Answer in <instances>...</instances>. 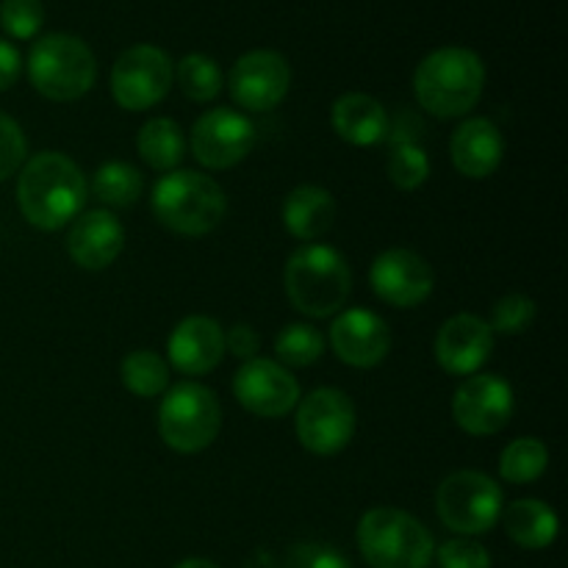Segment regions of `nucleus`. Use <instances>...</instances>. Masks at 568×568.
<instances>
[{
    "label": "nucleus",
    "instance_id": "3",
    "mask_svg": "<svg viewBox=\"0 0 568 568\" xmlns=\"http://www.w3.org/2000/svg\"><path fill=\"white\" fill-rule=\"evenodd\" d=\"M286 292L300 314L314 320L338 314L353 292L347 261L327 244H305L286 264Z\"/></svg>",
    "mask_w": 568,
    "mask_h": 568
},
{
    "label": "nucleus",
    "instance_id": "37",
    "mask_svg": "<svg viewBox=\"0 0 568 568\" xmlns=\"http://www.w3.org/2000/svg\"><path fill=\"white\" fill-rule=\"evenodd\" d=\"M22 72V59L17 48L6 39H0V92L11 89Z\"/></svg>",
    "mask_w": 568,
    "mask_h": 568
},
{
    "label": "nucleus",
    "instance_id": "20",
    "mask_svg": "<svg viewBox=\"0 0 568 568\" xmlns=\"http://www.w3.org/2000/svg\"><path fill=\"white\" fill-rule=\"evenodd\" d=\"M505 139L499 128L488 116H471L449 139V155H453L455 170L471 181L494 175L503 164Z\"/></svg>",
    "mask_w": 568,
    "mask_h": 568
},
{
    "label": "nucleus",
    "instance_id": "33",
    "mask_svg": "<svg viewBox=\"0 0 568 568\" xmlns=\"http://www.w3.org/2000/svg\"><path fill=\"white\" fill-rule=\"evenodd\" d=\"M436 555L442 568H491L488 549L471 538H453V541L442 544Z\"/></svg>",
    "mask_w": 568,
    "mask_h": 568
},
{
    "label": "nucleus",
    "instance_id": "30",
    "mask_svg": "<svg viewBox=\"0 0 568 568\" xmlns=\"http://www.w3.org/2000/svg\"><path fill=\"white\" fill-rule=\"evenodd\" d=\"M325 353V336L314 325H288L277 333L275 355L286 366H311Z\"/></svg>",
    "mask_w": 568,
    "mask_h": 568
},
{
    "label": "nucleus",
    "instance_id": "4",
    "mask_svg": "<svg viewBox=\"0 0 568 568\" xmlns=\"http://www.w3.org/2000/svg\"><path fill=\"white\" fill-rule=\"evenodd\" d=\"M227 197L203 172H170L153 189V214L181 236H205L225 220Z\"/></svg>",
    "mask_w": 568,
    "mask_h": 568
},
{
    "label": "nucleus",
    "instance_id": "18",
    "mask_svg": "<svg viewBox=\"0 0 568 568\" xmlns=\"http://www.w3.org/2000/svg\"><path fill=\"white\" fill-rule=\"evenodd\" d=\"M122 247H125V231H122L120 220L103 209L78 214L70 227V236H67L70 258L89 272H100L114 264Z\"/></svg>",
    "mask_w": 568,
    "mask_h": 568
},
{
    "label": "nucleus",
    "instance_id": "32",
    "mask_svg": "<svg viewBox=\"0 0 568 568\" xmlns=\"http://www.w3.org/2000/svg\"><path fill=\"white\" fill-rule=\"evenodd\" d=\"M536 322V303L525 294H508L494 305L491 331L503 336H519Z\"/></svg>",
    "mask_w": 568,
    "mask_h": 568
},
{
    "label": "nucleus",
    "instance_id": "29",
    "mask_svg": "<svg viewBox=\"0 0 568 568\" xmlns=\"http://www.w3.org/2000/svg\"><path fill=\"white\" fill-rule=\"evenodd\" d=\"M181 92L194 103H209L222 92V70L214 59L203 53L183 55L175 70Z\"/></svg>",
    "mask_w": 568,
    "mask_h": 568
},
{
    "label": "nucleus",
    "instance_id": "23",
    "mask_svg": "<svg viewBox=\"0 0 568 568\" xmlns=\"http://www.w3.org/2000/svg\"><path fill=\"white\" fill-rule=\"evenodd\" d=\"M505 532L525 549H547L558 538V516L541 499H516L503 510Z\"/></svg>",
    "mask_w": 568,
    "mask_h": 568
},
{
    "label": "nucleus",
    "instance_id": "5",
    "mask_svg": "<svg viewBox=\"0 0 568 568\" xmlns=\"http://www.w3.org/2000/svg\"><path fill=\"white\" fill-rule=\"evenodd\" d=\"M358 547L372 568H427L436 555L430 530L399 508H372L361 516Z\"/></svg>",
    "mask_w": 568,
    "mask_h": 568
},
{
    "label": "nucleus",
    "instance_id": "24",
    "mask_svg": "<svg viewBox=\"0 0 568 568\" xmlns=\"http://www.w3.org/2000/svg\"><path fill=\"white\" fill-rule=\"evenodd\" d=\"M139 155L148 161L153 170L172 172L186 155V136H183L181 125L170 116H155L148 120L139 131L136 139Z\"/></svg>",
    "mask_w": 568,
    "mask_h": 568
},
{
    "label": "nucleus",
    "instance_id": "14",
    "mask_svg": "<svg viewBox=\"0 0 568 568\" xmlns=\"http://www.w3.org/2000/svg\"><path fill=\"white\" fill-rule=\"evenodd\" d=\"M231 98L247 111H270L286 98L292 87V70L288 61L275 50H250L233 64Z\"/></svg>",
    "mask_w": 568,
    "mask_h": 568
},
{
    "label": "nucleus",
    "instance_id": "13",
    "mask_svg": "<svg viewBox=\"0 0 568 568\" xmlns=\"http://www.w3.org/2000/svg\"><path fill=\"white\" fill-rule=\"evenodd\" d=\"M233 394L250 414L277 419L297 408L300 383L277 361L253 358L233 377Z\"/></svg>",
    "mask_w": 568,
    "mask_h": 568
},
{
    "label": "nucleus",
    "instance_id": "38",
    "mask_svg": "<svg viewBox=\"0 0 568 568\" xmlns=\"http://www.w3.org/2000/svg\"><path fill=\"white\" fill-rule=\"evenodd\" d=\"M175 568H220V566H214L211 560H203V558H189L183 560V564H178Z\"/></svg>",
    "mask_w": 568,
    "mask_h": 568
},
{
    "label": "nucleus",
    "instance_id": "10",
    "mask_svg": "<svg viewBox=\"0 0 568 568\" xmlns=\"http://www.w3.org/2000/svg\"><path fill=\"white\" fill-rule=\"evenodd\" d=\"M355 405L338 388H316L297 408V438L308 453L336 455L353 442Z\"/></svg>",
    "mask_w": 568,
    "mask_h": 568
},
{
    "label": "nucleus",
    "instance_id": "1",
    "mask_svg": "<svg viewBox=\"0 0 568 568\" xmlns=\"http://www.w3.org/2000/svg\"><path fill=\"white\" fill-rule=\"evenodd\" d=\"M20 211L39 231H59L81 214L87 203V181L75 161L67 155L39 153L22 166L17 181Z\"/></svg>",
    "mask_w": 568,
    "mask_h": 568
},
{
    "label": "nucleus",
    "instance_id": "15",
    "mask_svg": "<svg viewBox=\"0 0 568 568\" xmlns=\"http://www.w3.org/2000/svg\"><path fill=\"white\" fill-rule=\"evenodd\" d=\"M372 288L383 303L394 308H414L422 305L433 294L436 275L430 264L414 250H386L375 258L369 272Z\"/></svg>",
    "mask_w": 568,
    "mask_h": 568
},
{
    "label": "nucleus",
    "instance_id": "9",
    "mask_svg": "<svg viewBox=\"0 0 568 568\" xmlns=\"http://www.w3.org/2000/svg\"><path fill=\"white\" fill-rule=\"evenodd\" d=\"M175 67L172 59L155 44H133L111 70V94L128 111H148L166 98Z\"/></svg>",
    "mask_w": 568,
    "mask_h": 568
},
{
    "label": "nucleus",
    "instance_id": "27",
    "mask_svg": "<svg viewBox=\"0 0 568 568\" xmlns=\"http://www.w3.org/2000/svg\"><path fill=\"white\" fill-rule=\"evenodd\" d=\"M549 466V449L547 444L538 438H516L499 455V475L503 480L514 483V486H525V483L538 480Z\"/></svg>",
    "mask_w": 568,
    "mask_h": 568
},
{
    "label": "nucleus",
    "instance_id": "35",
    "mask_svg": "<svg viewBox=\"0 0 568 568\" xmlns=\"http://www.w3.org/2000/svg\"><path fill=\"white\" fill-rule=\"evenodd\" d=\"M288 568H349V560L338 549L322 544H303L292 549Z\"/></svg>",
    "mask_w": 568,
    "mask_h": 568
},
{
    "label": "nucleus",
    "instance_id": "28",
    "mask_svg": "<svg viewBox=\"0 0 568 568\" xmlns=\"http://www.w3.org/2000/svg\"><path fill=\"white\" fill-rule=\"evenodd\" d=\"M388 178L403 192H414L430 178V159L419 142L408 133H394L392 155H388Z\"/></svg>",
    "mask_w": 568,
    "mask_h": 568
},
{
    "label": "nucleus",
    "instance_id": "8",
    "mask_svg": "<svg viewBox=\"0 0 568 568\" xmlns=\"http://www.w3.org/2000/svg\"><path fill=\"white\" fill-rule=\"evenodd\" d=\"M505 508L503 488L483 471H455L438 486L436 510L458 536H483L499 521Z\"/></svg>",
    "mask_w": 568,
    "mask_h": 568
},
{
    "label": "nucleus",
    "instance_id": "2",
    "mask_svg": "<svg viewBox=\"0 0 568 568\" xmlns=\"http://www.w3.org/2000/svg\"><path fill=\"white\" fill-rule=\"evenodd\" d=\"M486 87L483 59L469 48H438L414 72V92L422 109L442 120L469 114Z\"/></svg>",
    "mask_w": 568,
    "mask_h": 568
},
{
    "label": "nucleus",
    "instance_id": "34",
    "mask_svg": "<svg viewBox=\"0 0 568 568\" xmlns=\"http://www.w3.org/2000/svg\"><path fill=\"white\" fill-rule=\"evenodd\" d=\"M26 133L11 116L0 114V183L14 175L26 161Z\"/></svg>",
    "mask_w": 568,
    "mask_h": 568
},
{
    "label": "nucleus",
    "instance_id": "19",
    "mask_svg": "<svg viewBox=\"0 0 568 568\" xmlns=\"http://www.w3.org/2000/svg\"><path fill=\"white\" fill-rule=\"evenodd\" d=\"M170 364L183 375H209L225 358V333L209 316H186L166 338Z\"/></svg>",
    "mask_w": 568,
    "mask_h": 568
},
{
    "label": "nucleus",
    "instance_id": "26",
    "mask_svg": "<svg viewBox=\"0 0 568 568\" xmlns=\"http://www.w3.org/2000/svg\"><path fill=\"white\" fill-rule=\"evenodd\" d=\"M142 172L125 161H109L94 172L92 192L100 203L114 205V209H131L142 197Z\"/></svg>",
    "mask_w": 568,
    "mask_h": 568
},
{
    "label": "nucleus",
    "instance_id": "12",
    "mask_svg": "<svg viewBox=\"0 0 568 568\" xmlns=\"http://www.w3.org/2000/svg\"><path fill=\"white\" fill-rule=\"evenodd\" d=\"M255 144V125L233 109H214L194 122L192 153L209 170H231L247 159Z\"/></svg>",
    "mask_w": 568,
    "mask_h": 568
},
{
    "label": "nucleus",
    "instance_id": "31",
    "mask_svg": "<svg viewBox=\"0 0 568 568\" xmlns=\"http://www.w3.org/2000/svg\"><path fill=\"white\" fill-rule=\"evenodd\" d=\"M44 22L42 0H3L0 3V28L14 39L37 37Z\"/></svg>",
    "mask_w": 568,
    "mask_h": 568
},
{
    "label": "nucleus",
    "instance_id": "16",
    "mask_svg": "<svg viewBox=\"0 0 568 568\" xmlns=\"http://www.w3.org/2000/svg\"><path fill=\"white\" fill-rule=\"evenodd\" d=\"M494 353V331L475 314H458L442 325L436 336V361L455 377H469L483 369Z\"/></svg>",
    "mask_w": 568,
    "mask_h": 568
},
{
    "label": "nucleus",
    "instance_id": "21",
    "mask_svg": "<svg viewBox=\"0 0 568 568\" xmlns=\"http://www.w3.org/2000/svg\"><path fill=\"white\" fill-rule=\"evenodd\" d=\"M333 128L344 142L369 148L388 136V114L381 100L364 92H349L333 103Z\"/></svg>",
    "mask_w": 568,
    "mask_h": 568
},
{
    "label": "nucleus",
    "instance_id": "17",
    "mask_svg": "<svg viewBox=\"0 0 568 568\" xmlns=\"http://www.w3.org/2000/svg\"><path fill=\"white\" fill-rule=\"evenodd\" d=\"M331 344L338 361L355 369H369L381 364L392 349V331L372 311L353 308L336 316L331 327Z\"/></svg>",
    "mask_w": 568,
    "mask_h": 568
},
{
    "label": "nucleus",
    "instance_id": "22",
    "mask_svg": "<svg viewBox=\"0 0 568 568\" xmlns=\"http://www.w3.org/2000/svg\"><path fill=\"white\" fill-rule=\"evenodd\" d=\"M333 220H336V200L327 189L297 186L283 203V222L300 242L322 239L333 227Z\"/></svg>",
    "mask_w": 568,
    "mask_h": 568
},
{
    "label": "nucleus",
    "instance_id": "25",
    "mask_svg": "<svg viewBox=\"0 0 568 568\" xmlns=\"http://www.w3.org/2000/svg\"><path fill=\"white\" fill-rule=\"evenodd\" d=\"M122 386L136 397H159L170 386V366L153 349H133L120 364Z\"/></svg>",
    "mask_w": 568,
    "mask_h": 568
},
{
    "label": "nucleus",
    "instance_id": "6",
    "mask_svg": "<svg viewBox=\"0 0 568 568\" xmlns=\"http://www.w3.org/2000/svg\"><path fill=\"white\" fill-rule=\"evenodd\" d=\"M28 78L42 98L70 103L94 87L98 61L83 39L72 33H48L31 48Z\"/></svg>",
    "mask_w": 568,
    "mask_h": 568
},
{
    "label": "nucleus",
    "instance_id": "11",
    "mask_svg": "<svg viewBox=\"0 0 568 568\" xmlns=\"http://www.w3.org/2000/svg\"><path fill=\"white\" fill-rule=\"evenodd\" d=\"M453 416L469 436H494L514 416V388L497 375H469L455 392Z\"/></svg>",
    "mask_w": 568,
    "mask_h": 568
},
{
    "label": "nucleus",
    "instance_id": "7",
    "mask_svg": "<svg viewBox=\"0 0 568 568\" xmlns=\"http://www.w3.org/2000/svg\"><path fill=\"white\" fill-rule=\"evenodd\" d=\"M222 427V405L211 388L200 383H178L159 408V430L170 449L194 455L216 442Z\"/></svg>",
    "mask_w": 568,
    "mask_h": 568
},
{
    "label": "nucleus",
    "instance_id": "36",
    "mask_svg": "<svg viewBox=\"0 0 568 568\" xmlns=\"http://www.w3.org/2000/svg\"><path fill=\"white\" fill-rule=\"evenodd\" d=\"M261 338L258 333L250 325H233L225 336V353H231L233 358H242L244 364L253 358H258Z\"/></svg>",
    "mask_w": 568,
    "mask_h": 568
}]
</instances>
